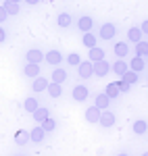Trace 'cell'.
Instances as JSON below:
<instances>
[{"instance_id":"obj_38","label":"cell","mask_w":148,"mask_h":156,"mask_svg":"<svg viewBox=\"0 0 148 156\" xmlns=\"http://www.w3.org/2000/svg\"><path fill=\"white\" fill-rule=\"evenodd\" d=\"M117 156H129V154H125V152H121V154H117Z\"/></svg>"},{"instance_id":"obj_40","label":"cell","mask_w":148,"mask_h":156,"mask_svg":"<svg viewBox=\"0 0 148 156\" xmlns=\"http://www.w3.org/2000/svg\"><path fill=\"white\" fill-rule=\"evenodd\" d=\"M0 4H2V2H0Z\"/></svg>"},{"instance_id":"obj_13","label":"cell","mask_w":148,"mask_h":156,"mask_svg":"<svg viewBox=\"0 0 148 156\" xmlns=\"http://www.w3.org/2000/svg\"><path fill=\"white\" fill-rule=\"evenodd\" d=\"M44 137H46V131H44L40 125H38V127H34V129L29 131V142H36V144H40Z\"/></svg>"},{"instance_id":"obj_22","label":"cell","mask_w":148,"mask_h":156,"mask_svg":"<svg viewBox=\"0 0 148 156\" xmlns=\"http://www.w3.org/2000/svg\"><path fill=\"white\" fill-rule=\"evenodd\" d=\"M104 94L111 98V100H113V98H117V96H121V92H119V83H117V81L109 83V85H106V90H104Z\"/></svg>"},{"instance_id":"obj_12","label":"cell","mask_w":148,"mask_h":156,"mask_svg":"<svg viewBox=\"0 0 148 156\" xmlns=\"http://www.w3.org/2000/svg\"><path fill=\"white\" fill-rule=\"evenodd\" d=\"M48 79H46V77H40V75H38V77H34V83H31V90H34V92H44V90H46V87H48Z\"/></svg>"},{"instance_id":"obj_10","label":"cell","mask_w":148,"mask_h":156,"mask_svg":"<svg viewBox=\"0 0 148 156\" xmlns=\"http://www.w3.org/2000/svg\"><path fill=\"white\" fill-rule=\"evenodd\" d=\"M127 69H129V67H127L125 58H117V60H115V62L111 65V71H113V73H117L119 77H121V75H123V73L127 71Z\"/></svg>"},{"instance_id":"obj_33","label":"cell","mask_w":148,"mask_h":156,"mask_svg":"<svg viewBox=\"0 0 148 156\" xmlns=\"http://www.w3.org/2000/svg\"><path fill=\"white\" fill-rule=\"evenodd\" d=\"M117 83H119V92H121V94H127V92L132 90V85L125 83V81H117Z\"/></svg>"},{"instance_id":"obj_21","label":"cell","mask_w":148,"mask_h":156,"mask_svg":"<svg viewBox=\"0 0 148 156\" xmlns=\"http://www.w3.org/2000/svg\"><path fill=\"white\" fill-rule=\"evenodd\" d=\"M138 75L140 73H136V71H132V69H127V71L121 75V81H125V83H138Z\"/></svg>"},{"instance_id":"obj_6","label":"cell","mask_w":148,"mask_h":156,"mask_svg":"<svg viewBox=\"0 0 148 156\" xmlns=\"http://www.w3.org/2000/svg\"><path fill=\"white\" fill-rule=\"evenodd\" d=\"M77 73H79L81 79L92 77V62H90V60H81V62L77 65Z\"/></svg>"},{"instance_id":"obj_18","label":"cell","mask_w":148,"mask_h":156,"mask_svg":"<svg viewBox=\"0 0 148 156\" xmlns=\"http://www.w3.org/2000/svg\"><path fill=\"white\" fill-rule=\"evenodd\" d=\"M109 102H111V98L106 96V94H98L96 100H94V106L100 108V110H104V108H109Z\"/></svg>"},{"instance_id":"obj_1","label":"cell","mask_w":148,"mask_h":156,"mask_svg":"<svg viewBox=\"0 0 148 156\" xmlns=\"http://www.w3.org/2000/svg\"><path fill=\"white\" fill-rule=\"evenodd\" d=\"M115 121H117V117H115V112H111L109 108H104V110H100L98 123L102 125V127H113V125H115Z\"/></svg>"},{"instance_id":"obj_16","label":"cell","mask_w":148,"mask_h":156,"mask_svg":"<svg viewBox=\"0 0 148 156\" xmlns=\"http://www.w3.org/2000/svg\"><path fill=\"white\" fill-rule=\"evenodd\" d=\"M98 117H100V108L90 106L86 110V121H88V123H98Z\"/></svg>"},{"instance_id":"obj_36","label":"cell","mask_w":148,"mask_h":156,"mask_svg":"<svg viewBox=\"0 0 148 156\" xmlns=\"http://www.w3.org/2000/svg\"><path fill=\"white\" fill-rule=\"evenodd\" d=\"M140 31H142V34H146V31H148V21H142V29H140Z\"/></svg>"},{"instance_id":"obj_2","label":"cell","mask_w":148,"mask_h":156,"mask_svg":"<svg viewBox=\"0 0 148 156\" xmlns=\"http://www.w3.org/2000/svg\"><path fill=\"white\" fill-rule=\"evenodd\" d=\"M109 71H111V65H109L104 58L98 60V62H92V73H94L96 77H104Z\"/></svg>"},{"instance_id":"obj_7","label":"cell","mask_w":148,"mask_h":156,"mask_svg":"<svg viewBox=\"0 0 148 156\" xmlns=\"http://www.w3.org/2000/svg\"><path fill=\"white\" fill-rule=\"evenodd\" d=\"M40 71H42V67H40V65H36V62H27V65L23 67V75H25V77H31V79H34V77H38V75H40Z\"/></svg>"},{"instance_id":"obj_35","label":"cell","mask_w":148,"mask_h":156,"mask_svg":"<svg viewBox=\"0 0 148 156\" xmlns=\"http://www.w3.org/2000/svg\"><path fill=\"white\" fill-rule=\"evenodd\" d=\"M4 40H6V31H4V29H2V27H0V44H2V42H4Z\"/></svg>"},{"instance_id":"obj_4","label":"cell","mask_w":148,"mask_h":156,"mask_svg":"<svg viewBox=\"0 0 148 156\" xmlns=\"http://www.w3.org/2000/svg\"><path fill=\"white\" fill-rule=\"evenodd\" d=\"M127 67L136 73H144L146 71V58H140V56H134V58L127 62Z\"/></svg>"},{"instance_id":"obj_31","label":"cell","mask_w":148,"mask_h":156,"mask_svg":"<svg viewBox=\"0 0 148 156\" xmlns=\"http://www.w3.org/2000/svg\"><path fill=\"white\" fill-rule=\"evenodd\" d=\"M127 37H129V42H140L142 40V31H140V27H132L129 31H127Z\"/></svg>"},{"instance_id":"obj_20","label":"cell","mask_w":148,"mask_h":156,"mask_svg":"<svg viewBox=\"0 0 148 156\" xmlns=\"http://www.w3.org/2000/svg\"><path fill=\"white\" fill-rule=\"evenodd\" d=\"M65 79H67V71L61 69V67H56V69L52 71V81H54V83H65Z\"/></svg>"},{"instance_id":"obj_19","label":"cell","mask_w":148,"mask_h":156,"mask_svg":"<svg viewBox=\"0 0 148 156\" xmlns=\"http://www.w3.org/2000/svg\"><path fill=\"white\" fill-rule=\"evenodd\" d=\"M81 42H84V46H86V48H94V46H96V42H98V37L94 36L92 31H86L84 37H81Z\"/></svg>"},{"instance_id":"obj_8","label":"cell","mask_w":148,"mask_h":156,"mask_svg":"<svg viewBox=\"0 0 148 156\" xmlns=\"http://www.w3.org/2000/svg\"><path fill=\"white\" fill-rule=\"evenodd\" d=\"M88 87L86 85H75L73 87V100L75 102H84V100H88Z\"/></svg>"},{"instance_id":"obj_5","label":"cell","mask_w":148,"mask_h":156,"mask_svg":"<svg viewBox=\"0 0 148 156\" xmlns=\"http://www.w3.org/2000/svg\"><path fill=\"white\" fill-rule=\"evenodd\" d=\"M115 36H117V27L113 23H104L100 27V37H102V40H113Z\"/></svg>"},{"instance_id":"obj_17","label":"cell","mask_w":148,"mask_h":156,"mask_svg":"<svg viewBox=\"0 0 148 156\" xmlns=\"http://www.w3.org/2000/svg\"><path fill=\"white\" fill-rule=\"evenodd\" d=\"M148 54V42L146 40H140V42H136V56H140V58H146Z\"/></svg>"},{"instance_id":"obj_11","label":"cell","mask_w":148,"mask_h":156,"mask_svg":"<svg viewBox=\"0 0 148 156\" xmlns=\"http://www.w3.org/2000/svg\"><path fill=\"white\" fill-rule=\"evenodd\" d=\"M92 25H94V21H92V17H79L77 19V29L79 31H92Z\"/></svg>"},{"instance_id":"obj_34","label":"cell","mask_w":148,"mask_h":156,"mask_svg":"<svg viewBox=\"0 0 148 156\" xmlns=\"http://www.w3.org/2000/svg\"><path fill=\"white\" fill-rule=\"evenodd\" d=\"M6 19H9V12H6V9L0 4V23H2V21H6Z\"/></svg>"},{"instance_id":"obj_25","label":"cell","mask_w":148,"mask_h":156,"mask_svg":"<svg viewBox=\"0 0 148 156\" xmlns=\"http://www.w3.org/2000/svg\"><path fill=\"white\" fill-rule=\"evenodd\" d=\"M146 131H148V125H146L144 119H140V121L134 123V133H136V135H146Z\"/></svg>"},{"instance_id":"obj_9","label":"cell","mask_w":148,"mask_h":156,"mask_svg":"<svg viewBox=\"0 0 148 156\" xmlns=\"http://www.w3.org/2000/svg\"><path fill=\"white\" fill-rule=\"evenodd\" d=\"M25 60L27 62H36V65H40L42 60H44V54H42V50H27V54H25Z\"/></svg>"},{"instance_id":"obj_15","label":"cell","mask_w":148,"mask_h":156,"mask_svg":"<svg viewBox=\"0 0 148 156\" xmlns=\"http://www.w3.org/2000/svg\"><path fill=\"white\" fill-rule=\"evenodd\" d=\"M31 115H34V121H36L38 125H40V123H42V121L46 119V117H50L48 108H44V106H38L36 110H34V112H31Z\"/></svg>"},{"instance_id":"obj_26","label":"cell","mask_w":148,"mask_h":156,"mask_svg":"<svg viewBox=\"0 0 148 156\" xmlns=\"http://www.w3.org/2000/svg\"><path fill=\"white\" fill-rule=\"evenodd\" d=\"M2 6L6 9V12H9V15H19V11H21L19 2H9V0H4V2H2Z\"/></svg>"},{"instance_id":"obj_28","label":"cell","mask_w":148,"mask_h":156,"mask_svg":"<svg viewBox=\"0 0 148 156\" xmlns=\"http://www.w3.org/2000/svg\"><path fill=\"white\" fill-rule=\"evenodd\" d=\"M40 127L44 129L46 133H50V131H54V127H56V121L52 119V117H46V119L40 123Z\"/></svg>"},{"instance_id":"obj_27","label":"cell","mask_w":148,"mask_h":156,"mask_svg":"<svg viewBox=\"0 0 148 156\" xmlns=\"http://www.w3.org/2000/svg\"><path fill=\"white\" fill-rule=\"evenodd\" d=\"M48 94H50V98H61V94H63V87H61V83H48Z\"/></svg>"},{"instance_id":"obj_24","label":"cell","mask_w":148,"mask_h":156,"mask_svg":"<svg viewBox=\"0 0 148 156\" xmlns=\"http://www.w3.org/2000/svg\"><path fill=\"white\" fill-rule=\"evenodd\" d=\"M15 142L19 146H25L29 142V131H25V129H19V131L15 133Z\"/></svg>"},{"instance_id":"obj_41","label":"cell","mask_w":148,"mask_h":156,"mask_svg":"<svg viewBox=\"0 0 148 156\" xmlns=\"http://www.w3.org/2000/svg\"><path fill=\"white\" fill-rule=\"evenodd\" d=\"M144 156H146V154H144Z\"/></svg>"},{"instance_id":"obj_14","label":"cell","mask_w":148,"mask_h":156,"mask_svg":"<svg viewBox=\"0 0 148 156\" xmlns=\"http://www.w3.org/2000/svg\"><path fill=\"white\" fill-rule=\"evenodd\" d=\"M88 56H90V62H98V60L104 58V50L98 48V46H94V48L88 50Z\"/></svg>"},{"instance_id":"obj_30","label":"cell","mask_w":148,"mask_h":156,"mask_svg":"<svg viewBox=\"0 0 148 156\" xmlns=\"http://www.w3.org/2000/svg\"><path fill=\"white\" fill-rule=\"evenodd\" d=\"M38 106H40V104H38V100H36V98H25V102H23L25 112H34V110H36Z\"/></svg>"},{"instance_id":"obj_37","label":"cell","mask_w":148,"mask_h":156,"mask_svg":"<svg viewBox=\"0 0 148 156\" xmlns=\"http://www.w3.org/2000/svg\"><path fill=\"white\" fill-rule=\"evenodd\" d=\"M25 2H27V4H31V6H34V4H38V2H40V0H25Z\"/></svg>"},{"instance_id":"obj_3","label":"cell","mask_w":148,"mask_h":156,"mask_svg":"<svg viewBox=\"0 0 148 156\" xmlns=\"http://www.w3.org/2000/svg\"><path fill=\"white\" fill-rule=\"evenodd\" d=\"M44 60L48 62V65H52V67H59L63 60V54L59 52V50H48L46 54H44Z\"/></svg>"},{"instance_id":"obj_29","label":"cell","mask_w":148,"mask_h":156,"mask_svg":"<svg viewBox=\"0 0 148 156\" xmlns=\"http://www.w3.org/2000/svg\"><path fill=\"white\" fill-rule=\"evenodd\" d=\"M56 25H59V27H69V25H71V15H69V12H61V15L56 17Z\"/></svg>"},{"instance_id":"obj_39","label":"cell","mask_w":148,"mask_h":156,"mask_svg":"<svg viewBox=\"0 0 148 156\" xmlns=\"http://www.w3.org/2000/svg\"><path fill=\"white\" fill-rule=\"evenodd\" d=\"M9 2H21V0H9Z\"/></svg>"},{"instance_id":"obj_32","label":"cell","mask_w":148,"mask_h":156,"mask_svg":"<svg viewBox=\"0 0 148 156\" xmlns=\"http://www.w3.org/2000/svg\"><path fill=\"white\" fill-rule=\"evenodd\" d=\"M67 62H69V65H71V67H77V65H79V62H81V56H79V54H77V52H71V54H69V56H67Z\"/></svg>"},{"instance_id":"obj_23","label":"cell","mask_w":148,"mask_h":156,"mask_svg":"<svg viewBox=\"0 0 148 156\" xmlns=\"http://www.w3.org/2000/svg\"><path fill=\"white\" fill-rule=\"evenodd\" d=\"M115 54H117V58H125V54H127V52H129V48H127V44H125V42H117V44H115Z\"/></svg>"}]
</instances>
